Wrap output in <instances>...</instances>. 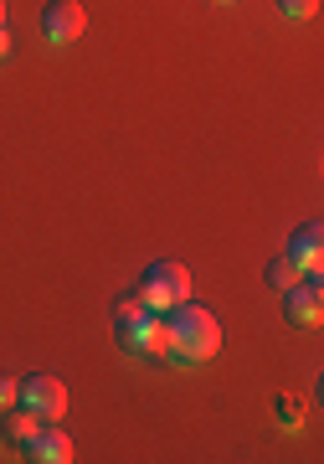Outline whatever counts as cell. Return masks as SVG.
I'll list each match as a JSON object with an SVG mask.
<instances>
[{"label":"cell","instance_id":"1","mask_svg":"<svg viewBox=\"0 0 324 464\" xmlns=\"http://www.w3.org/2000/svg\"><path fill=\"white\" fill-rule=\"evenodd\" d=\"M222 346V320L191 304V299H180L165 310V351L160 362H176V366H195V362H211Z\"/></svg>","mask_w":324,"mask_h":464},{"label":"cell","instance_id":"2","mask_svg":"<svg viewBox=\"0 0 324 464\" xmlns=\"http://www.w3.org/2000/svg\"><path fill=\"white\" fill-rule=\"evenodd\" d=\"M139 295H145L149 310H170L180 299H191V268L176 264V258H155L139 279Z\"/></svg>","mask_w":324,"mask_h":464},{"label":"cell","instance_id":"3","mask_svg":"<svg viewBox=\"0 0 324 464\" xmlns=\"http://www.w3.org/2000/svg\"><path fill=\"white\" fill-rule=\"evenodd\" d=\"M21 408H32L42 423H57L67 413V387L52 372H32V377L21 382Z\"/></svg>","mask_w":324,"mask_h":464},{"label":"cell","instance_id":"4","mask_svg":"<svg viewBox=\"0 0 324 464\" xmlns=\"http://www.w3.org/2000/svg\"><path fill=\"white\" fill-rule=\"evenodd\" d=\"M283 315H289L293 325H319V315H324V284H319V274H299V284L283 289Z\"/></svg>","mask_w":324,"mask_h":464},{"label":"cell","instance_id":"5","mask_svg":"<svg viewBox=\"0 0 324 464\" xmlns=\"http://www.w3.org/2000/svg\"><path fill=\"white\" fill-rule=\"evenodd\" d=\"M88 16H82L78 0H47V11H42V36H47L52 47H67V42H78Z\"/></svg>","mask_w":324,"mask_h":464},{"label":"cell","instance_id":"6","mask_svg":"<svg viewBox=\"0 0 324 464\" xmlns=\"http://www.w3.org/2000/svg\"><path fill=\"white\" fill-rule=\"evenodd\" d=\"M26 459L32 464H67L72 459V439L57 423H36V433L26 439Z\"/></svg>","mask_w":324,"mask_h":464},{"label":"cell","instance_id":"7","mask_svg":"<svg viewBox=\"0 0 324 464\" xmlns=\"http://www.w3.org/2000/svg\"><path fill=\"white\" fill-rule=\"evenodd\" d=\"M119 346L129 351V356H160L165 351V320L145 315V320H134V325H119Z\"/></svg>","mask_w":324,"mask_h":464},{"label":"cell","instance_id":"8","mask_svg":"<svg viewBox=\"0 0 324 464\" xmlns=\"http://www.w3.org/2000/svg\"><path fill=\"white\" fill-rule=\"evenodd\" d=\"M289 258L304 268V274H319V264H324V227L319 222H304V227L293 232L289 237Z\"/></svg>","mask_w":324,"mask_h":464},{"label":"cell","instance_id":"9","mask_svg":"<svg viewBox=\"0 0 324 464\" xmlns=\"http://www.w3.org/2000/svg\"><path fill=\"white\" fill-rule=\"evenodd\" d=\"M36 423H42V418L32 413V408H5V423H0V433H5V444H16V449H26V439H32L36 433Z\"/></svg>","mask_w":324,"mask_h":464},{"label":"cell","instance_id":"10","mask_svg":"<svg viewBox=\"0 0 324 464\" xmlns=\"http://www.w3.org/2000/svg\"><path fill=\"white\" fill-rule=\"evenodd\" d=\"M145 315H155V310L145 304V295H139V289H129V295L114 299V320H119V325H134V320H145Z\"/></svg>","mask_w":324,"mask_h":464},{"label":"cell","instance_id":"11","mask_svg":"<svg viewBox=\"0 0 324 464\" xmlns=\"http://www.w3.org/2000/svg\"><path fill=\"white\" fill-rule=\"evenodd\" d=\"M299 274H304V268H299V264H293V258H289V253H283V258H273V264H268V268H262V279H268V284H273V289H278V295H283V289H289V284H299Z\"/></svg>","mask_w":324,"mask_h":464},{"label":"cell","instance_id":"12","mask_svg":"<svg viewBox=\"0 0 324 464\" xmlns=\"http://www.w3.org/2000/svg\"><path fill=\"white\" fill-rule=\"evenodd\" d=\"M278 11L289 21H309L314 11H319V0H278Z\"/></svg>","mask_w":324,"mask_h":464},{"label":"cell","instance_id":"13","mask_svg":"<svg viewBox=\"0 0 324 464\" xmlns=\"http://www.w3.org/2000/svg\"><path fill=\"white\" fill-rule=\"evenodd\" d=\"M278 423H283V429H299V423H304V408L293 398H278Z\"/></svg>","mask_w":324,"mask_h":464},{"label":"cell","instance_id":"14","mask_svg":"<svg viewBox=\"0 0 324 464\" xmlns=\"http://www.w3.org/2000/svg\"><path fill=\"white\" fill-rule=\"evenodd\" d=\"M16 402H21V382L0 377V413H5V408H16Z\"/></svg>","mask_w":324,"mask_h":464},{"label":"cell","instance_id":"15","mask_svg":"<svg viewBox=\"0 0 324 464\" xmlns=\"http://www.w3.org/2000/svg\"><path fill=\"white\" fill-rule=\"evenodd\" d=\"M11 57V32H5V21H0V63Z\"/></svg>","mask_w":324,"mask_h":464},{"label":"cell","instance_id":"16","mask_svg":"<svg viewBox=\"0 0 324 464\" xmlns=\"http://www.w3.org/2000/svg\"><path fill=\"white\" fill-rule=\"evenodd\" d=\"M0 21H5V5H0Z\"/></svg>","mask_w":324,"mask_h":464},{"label":"cell","instance_id":"17","mask_svg":"<svg viewBox=\"0 0 324 464\" xmlns=\"http://www.w3.org/2000/svg\"><path fill=\"white\" fill-rule=\"evenodd\" d=\"M222 5H227V0H222Z\"/></svg>","mask_w":324,"mask_h":464}]
</instances>
